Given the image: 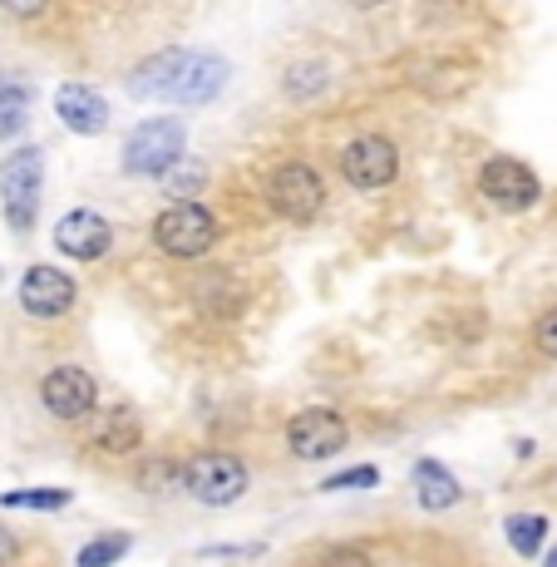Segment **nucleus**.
<instances>
[{"instance_id": "17", "label": "nucleus", "mask_w": 557, "mask_h": 567, "mask_svg": "<svg viewBox=\"0 0 557 567\" xmlns=\"http://www.w3.org/2000/svg\"><path fill=\"white\" fill-rule=\"evenodd\" d=\"M134 488L148 498H173V494H188V478H183V460H148L134 468Z\"/></svg>"}, {"instance_id": "11", "label": "nucleus", "mask_w": 557, "mask_h": 567, "mask_svg": "<svg viewBox=\"0 0 557 567\" xmlns=\"http://www.w3.org/2000/svg\"><path fill=\"white\" fill-rule=\"evenodd\" d=\"M16 297L30 321H64V316L80 307V281L70 271L50 267V261H35V267H25Z\"/></svg>"}, {"instance_id": "14", "label": "nucleus", "mask_w": 557, "mask_h": 567, "mask_svg": "<svg viewBox=\"0 0 557 567\" xmlns=\"http://www.w3.org/2000/svg\"><path fill=\"white\" fill-rule=\"evenodd\" d=\"M90 444L109 460H128V454L144 450V420H138L134 405H109L94 414L90 424Z\"/></svg>"}, {"instance_id": "2", "label": "nucleus", "mask_w": 557, "mask_h": 567, "mask_svg": "<svg viewBox=\"0 0 557 567\" xmlns=\"http://www.w3.org/2000/svg\"><path fill=\"white\" fill-rule=\"evenodd\" d=\"M148 243L173 261H203L223 243V217L207 203H168L148 217Z\"/></svg>"}, {"instance_id": "21", "label": "nucleus", "mask_w": 557, "mask_h": 567, "mask_svg": "<svg viewBox=\"0 0 557 567\" xmlns=\"http://www.w3.org/2000/svg\"><path fill=\"white\" fill-rule=\"evenodd\" d=\"M70 504V488H10V494H0V508H35V514H60Z\"/></svg>"}, {"instance_id": "1", "label": "nucleus", "mask_w": 557, "mask_h": 567, "mask_svg": "<svg viewBox=\"0 0 557 567\" xmlns=\"http://www.w3.org/2000/svg\"><path fill=\"white\" fill-rule=\"evenodd\" d=\"M233 80V64L217 50H193V45H168L158 54H148L144 64L128 70V100L138 104H183V109H203Z\"/></svg>"}, {"instance_id": "6", "label": "nucleus", "mask_w": 557, "mask_h": 567, "mask_svg": "<svg viewBox=\"0 0 557 567\" xmlns=\"http://www.w3.org/2000/svg\"><path fill=\"white\" fill-rule=\"evenodd\" d=\"M40 198H45V148L25 144L0 163V213H6L16 237L35 233Z\"/></svg>"}, {"instance_id": "10", "label": "nucleus", "mask_w": 557, "mask_h": 567, "mask_svg": "<svg viewBox=\"0 0 557 567\" xmlns=\"http://www.w3.org/2000/svg\"><path fill=\"white\" fill-rule=\"evenodd\" d=\"M478 198L498 207V213H533L543 203V178L523 158L494 154L478 168Z\"/></svg>"}, {"instance_id": "24", "label": "nucleus", "mask_w": 557, "mask_h": 567, "mask_svg": "<svg viewBox=\"0 0 557 567\" xmlns=\"http://www.w3.org/2000/svg\"><path fill=\"white\" fill-rule=\"evenodd\" d=\"M316 567H375V553H370L365 543H336V548L321 553Z\"/></svg>"}, {"instance_id": "25", "label": "nucleus", "mask_w": 557, "mask_h": 567, "mask_svg": "<svg viewBox=\"0 0 557 567\" xmlns=\"http://www.w3.org/2000/svg\"><path fill=\"white\" fill-rule=\"evenodd\" d=\"M375 484H380V468L375 464H355V468H345V474L321 478L326 494H341V488H375Z\"/></svg>"}, {"instance_id": "7", "label": "nucleus", "mask_w": 557, "mask_h": 567, "mask_svg": "<svg viewBox=\"0 0 557 567\" xmlns=\"http://www.w3.org/2000/svg\"><path fill=\"white\" fill-rule=\"evenodd\" d=\"M281 444H287L291 460L326 464L351 444V420L331 405H301L297 414H287V424H281Z\"/></svg>"}, {"instance_id": "13", "label": "nucleus", "mask_w": 557, "mask_h": 567, "mask_svg": "<svg viewBox=\"0 0 557 567\" xmlns=\"http://www.w3.org/2000/svg\"><path fill=\"white\" fill-rule=\"evenodd\" d=\"M54 114H60V124L80 138H100L109 128V100L94 90V84H80V80L54 90Z\"/></svg>"}, {"instance_id": "27", "label": "nucleus", "mask_w": 557, "mask_h": 567, "mask_svg": "<svg viewBox=\"0 0 557 567\" xmlns=\"http://www.w3.org/2000/svg\"><path fill=\"white\" fill-rule=\"evenodd\" d=\"M20 558H25V543H20V533L10 528L6 518H0V567H16Z\"/></svg>"}, {"instance_id": "20", "label": "nucleus", "mask_w": 557, "mask_h": 567, "mask_svg": "<svg viewBox=\"0 0 557 567\" xmlns=\"http://www.w3.org/2000/svg\"><path fill=\"white\" fill-rule=\"evenodd\" d=\"M128 548H134L128 533H104V538H90L80 553H74V567H114V563L128 558Z\"/></svg>"}, {"instance_id": "18", "label": "nucleus", "mask_w": 557, "mask_h": 567, "mask_svg": "<svg viewBox=\"0 0 557 567\" xmlns=\"http://www.w3.org/2000/svg\"><path fill=\"white\" fill-rule=\"evenodd\" d=\"M548 528L553 523H548V514H538V508H523V514L504 518V538L518 558H538L543 543H548Z\"/></svg>"}, {"instance_id": "4", "label": "nucleus", "mask_w": 557, "mask_h": 567, "mask_svg": "<svg viewBox=\"0 0 557 567\" xmlns=\"http://www.w3.org/2000/svg\"><path fill=\"white\" fill-rule=\"evenodd\" d=\"M188 158V124L183 118H144V124L128 128L124 138V173L128 178H168L178 163Z\"/></svg>"}, {"instance_id": "22", "label": "nucleus", "mask_w": 557, "mask_h": 567, "mask_svg": "<svg viewBox=\"0 0 557 567\" xmlns=\"http://www.w3.org/2000/svg\"><path fill=\"white\" fill-rule=\"evenodd\" d=\"M203 183H207V163L183 158L178 168H173L168 178H163V188H168L178 203H198V188H203Z\"/></svg>"}, {"instance_id": "23", "label": "nucleus", "mask_w": 557, "mask_h": 567, "mask_svg": "<svg viewBox=\"0 0 557 567\" xmlns=\"http://www.w3.org/2000/svg\"><path fill=\"white\" fill-rule=\"evenodd\" d=\"M528 341H533V351H538L543 361H557V301L538 311V321H533Z\"/></svg>"}, {"instance_id": "3", "label": "nucleus", "mask_w": 557, "mask_h": 567, "mask_svg": "<svg viewBox=\"0 0 557 567\" xmlns=\"http://www.w3.org/2000/svg\"><path fill=\"white\" fill-rule=\"evenodd\" d=\"M261 203L281 223H316L326 213V173L306 158H287L261 178Z\"/></svg>"}, {"instance_id": "8", "label": "nucleus", "mask_w": 557, "mask_h": 567, "mask_svg": "<svg viewBox=\"0 0 557 567\" xmlns=\"http://www.w3.org/2000/svg\"><path fill=\"white\" fill-rule=\"evenodd\" d=\"M40 410L60 424H94L100 414V380H94L90 365L80 361H60L40 375Z\"/></svg>"}, {"instance_id": "28", "label": "nucleus", "mask_w": 557, "mask_h": 567, "mask_svg": "<svg viewBox=\"0 0 557 567\" xmlns=\"http://www.w3.org/2000/svg\"><path fill=\"white\" fill-rule=\"evenodd\" d=\"M543 567H557V543H553V553H548V558H543Z\"/></svg>"}, {"instance_id": "19", "label": "nucleus", "mask_w": 557, "mask_h": 567, "mask_svg": "<svg viewBox=\"0 0 557 567\" xmlns=\"http://www.w3.org/2000/svg\"><path fill=\"white\" fill-rule=\"evenodd\" d=\"M326 64H316V60H297L287 70V80H281V94H287L291 104H311L316 94H326Z\"/></svg>"}, {"instance_id": "16", "label": "nucleus", "mask_w": 557, "mask_h": 567, "mask_svg": "<svg viewBox=\"0 0 557 567\" xmlns=\"http://www.w3.org/2000/svg\"><path fill=\"white\" fill-rule=\"evenodd\" d=\"M30 109H35V90L25 74H0V144L20 138L30 128Z\"/></svg>"}, {"instance_id": "26", "label": "nucleus", "mask_w": 557, "mask_h": 567, "mask_svg": "<svg viewBox=\"0 0 557 567\" xmlns=\"http://www.w3.org/2000/svg\"><path fill=\"white\" fill-rule=\"evenodd\" d=\"M261 543H207L198 548V558H257Z\"/></svg>"}, {"instance_id": "5", "label": "nucleus", "mask_w": 557, "mask_h": 567, "mask_svg": "<svg viewBox=\"0 0 557 567\" xmlns=\"http://www.w3.org/2000/svg\"><path fill=\"white\" fill-rule=\"evenodd\" d=\"M183 478H188V498L203 508H233L252 488V464L237 450H198L183 460Z\"/></svg>"}, {"instance_id": "15", "label": "nucleus", "mask_w": 557, "mask_h": 567, "mask_svg": "<svg viewBox=\"0 0 557 567\" xmlns=\"http://www.w3.org/2000/svg\"><path fill=\"white\" fill-rule=\"evenodd\" d=\"M414 504H420L424 514H450V508L464 504V484L450 474V464L420 460L414 464Z\"/></svg>"}, {"instance_id": "9", "label": "nucleus", "mask_w": 557, "mask_h": 567, "mask_svg": "<svg viewBox=\"0 0 557 567\" xmlns=\"http://www.w3.org/2000/svg\"><path fill=\"white\" fill-rule=\"evenodd\" d=\"M336 173H341L345 188L355 193H380L400 178V144L385 134H355L341 144L336 154Z\"/></svg>"}, {"instance_id": "12", "label": "nucleus", "mask_w": 557, "mask_h": 567, "mask_svg": "<svg viewBox=\"0 0 557 567\" xmlns=\"http://www.w3.org/2000/svg\"><path fill=\"white\" fill-rule=\"evenodd\" d=\"M114 243H118L114 223H109L104 213H94V207H70V213L54 223V247H60L70 261H80V267L104 261L114 252Z\"/></svg>"}]
</instances>
